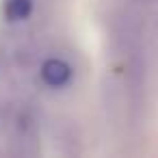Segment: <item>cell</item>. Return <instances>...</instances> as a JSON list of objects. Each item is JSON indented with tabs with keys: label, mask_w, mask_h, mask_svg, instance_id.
<instances>
[{
	"label": "cell",
	"mask_w": 158,
	"mask_h": 158,
	"mask_svg": "<svg viewBox=\"0 0 158 158\" xmlns=\"http://www.w3.org/2000/svg\"><path fill=\"white\" fill-rule=\"evenodd\" d=\"M33 11V0H7L5 13L9 20H26Z\"/></svg>",
	"instance_id": "7a4b0ae2"
},
{
	"label": "cell",
	"mask_w": 158,
	"mask_h": 158,
	"mask_svg": "<svg viewBox=\"0 0 158 158\" xmlns=\"http://www.w3.org/2000/svg\"><path fill=\"white\" fill-rule=\"evenodd\" d=\"M41 78L50 87H65L72 78V67L63 59H48L41 65Z\"/></svg>",
	"instance_id": "6da1fadb"
},
{
	"label": "cell",
	"mask_w": 158,
	"mask_h": 158,
	"mask_svg": "<svg viewBox=\"0 0 158 158\" xmlns=\"http://www.w3.org/2000/svg\"><path fill=\"white\" fill-rule=\"evenodd\" d=\"M136 2H141V5H152V2H158V0H136Z\"/></svg>",
	"instance_id": "3957f363"
}]
</instances>
